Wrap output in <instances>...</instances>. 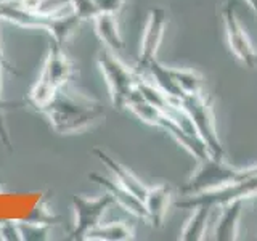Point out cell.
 Returning a JSON list of instances; mask_svg holds the SVG:
<instances>
[{"label": "cell", "instance_id": "cell-18", "mask_svg": "<svg viewBox=\"0 0 257 241\" xmlns=\"http://www.w3.org/2000/svg\"><path fill=\"white\" fill-rule=\"evenodd\" d=\"M93 4L98 8V15L100 13L114 15L120 8V5H122V0H93Z\"/></svg>", "mask_w": 257, "mask_h": 241}, {"label": "cell", "instance_id": "cell-5", "mask_svg": "<svg viewBox=\"0 0 257 241\" xmlns=\"http://www.w3.org/2000/svg\"><path fill=\"white\" fill-rule=\"evenodd\" d=\"M98 63L101 66L103 76L108 82L112 104L117 108L127 106V101L131 98V95L135 92L140 76L137 72L128 71L109 52H101L98 56Z\"/></svg>", "mask_w": 257, "mask_h": 241}, {"label": "cell", "instance_id": "cell-17", "mask_svg": "<svg viewBox=\"0 0 257 241\" xmlns=\"http://www.w3.org/2000/svg\"><path fill=\"white\" fill-rule=\"evenodd\" d=\"M169 72H171L174 82L179 85V88L185 95L203 92V77H201L196 71L169 68Z\"/></svg>", "mask_w": 257, "mask_h": 241}, {"label": "cell", "instance_id": "cell-4", "mask_svg": "<svg viewBox=\"0 0 257 241\" xmlns=\"http://www.w3.org/2000/svg\"><path fill=\"white\" fill-rule=\"evenodd\" d=\"M257 195V174L236 183L225 185V187L201 191L196 195L185 196L183 199L175 201V207L180 209H195L199 204L206 206H225L235 199H246Z\"/></svg>", "mask_w": 257, "mask_h": 241}, {"label": "cell", "instance_id": "cell-21", "mask_svg": "<svg viewBox=\"0 0 257 241\" xmlns=\"http://www.w3.org/2000/svg\"><path fill=\"white\" fill-rule=\"evenodd\" d=\"M254 66H257V53L254 55Z\"/></svg>", "mask_w": 257, "mask_h": 241}, {"label": "cell", "instance_id": "cell-19", "mask_svg": "<svg viewBox=\"0 0 257 241\" xmlns=\"http://www.w3.org/2000/svg\"><path fill=\"white\" fill-rule=\"evenodd\" d=\"M246 2L249 4V7L252 8L254 13H255V16H257V0H246Z\"/></svg>", "mask_w": 257, "mask_h": 241}, {"label": "cell", "instance_id": "cell-6", "mask_svg": "<svg viewBox=\"0 0 257 241\" xmlns=\"http://www.w3.org/2000/svg\"><path fill=\"white\" fill-rule=\"evenodd\" d=\"M222 18L225 24V32H227V40L228 47L233 52V55L244 64L247 68H255L254 66V55L255 52L252 50V45L249 42L244 29L241 28V24L236 18L235 13V4L228 0L222 7Z\"/></svg>", "mask_w": 257, "mask_h": 241}, {"label": "cell", "instance_id": "cell-15", "mask_svg": "<svg viewBox=\"0 0 257 241\" xmlns=\"http://www.w3.org/2000/svg\"><path fill=\"white\" fill-rule=\"evenodd\" d=\"M196 211L190 217V220L185 225V228L182 230L180 239L182 241H199L203 239L204 230H206V222L209 219V214H211V206L206 204H199L195 207Z\"/></svg>", "mask_w": 257, "mask_h": 241}, {"label": "cell", "instance_id": "cell-1", "mask_svg": "<svg viewBox=\"0 0 257 241\" xmlns=\"http://www.w3.org/2000/svg\"><path fill=\"white\" fill-rule=\"evenodd\" d=\"M40 111L50 119L55 131L61 134L84 131L104 117V111L100 103L72 93L69 87L58 88Z\"/></svg>", "mask_w": 257, "mask_h": 241}, {"label": "cell", "instance_id": "cell-2", "mask_svg": "<svg viewBox=\"0 0 257 241\" xmlns=\"http://www.w3.org/2000/svg\"><path fill=\"white\" fill-rule=\"evenodd\" d=\"M255 174H257V166L247 169H238L225 163L223 158L207 156L206 159L199 161V166L195 171V174L187 180V183L180 187V195L190 196L201 191L215 190L225 187V185L249 179V177H252Z\"/></svg>", "mask_w": 257, "mask_h": 241}, {"label": "cell", "instance_id": "cell-3", "mask_svg": "<svg viewBox=\"0 0 257 241\" xmlns=\"http://www.w3.org/2000/svg\"><path fill=\"white\" fill-rule=\"evenodd\" d=\"M180 106L187 112L195 126L198 135L203 139L209 153L214 158H223V147L219 140V135L215 132L214 112L211 104V96H204L203 92L185 95L179 100Z\"/></svg>", "mask_w": 257, "mask_h": 241}, {"label": "cell", "instance_id": "cell-16", "mask_svg": "<svg viewBox=\"0 0 257 241\" xmlns=\"http://www.w3.org/2000/svg\"><path fill=\"white\" fill-rule=\"evenodd\" d=\"M85 238H93V239H111V241H122V239H132L134 238V230L127 227L122 222H112L108 225H96L87 233Z\"/></svg>", "mask_w": 257, "mask_h": 241}, {"label": "cell", "instance_id": "cell-9", "mask_svg": "<svg viewBox=\"0 0 257 241\" xmlns=\"http://www.w3.org/2000/svg\"><path fill=\"white\" fill-rule=\"evenodd\" d=\"M88 177H90L92 180H95L98 185H101V187L106 190V193H109V195L112 196L114 203H117L120 207H124L125 211L132 212L134 215L147 220L148 214H147V207H145V203L140 198H137L134 193H131L127 188H124L120 183L111 182L109 179H106V177H101L98 174H90Z\"/></svg>", "mask_w": 257, "mask_h": 241}, {"label": "cell", "instance_id": "cell-10", "mask_svg": "<svg viewBox=\"0 0 257 241\" xmlns=\"http://www.w3.org/2000/svg\"><path fill=\"white\" fill-rule=\"evenodd\" d=\"M93 153L100 158L101 163L116 175V182L117 183H120L124 188H127L131 193H134L137 198H140L142 201H145V196H147V193H148V187H145V185L139 179H137V177L131 171H128L127 167H124L120 163H117L114 158H111L104 151L95 148Z\"/></svg>", "mask_w": 257, "mask_h": 241}, {"label": "cell", "instance_id": "cell-13", "mask_svg": "<svg viewBox=\"0 0 257 241\" xmlns=\"http://www.w3.org/2000/svg\"><path fill=\"white\" fill-rule=\"evenodd\" d=\"M95 28L96 34L106 44L112 52H119L124 48V42L119 36L117 24L114 21V15L112 13H100L95 16Z\"/></svg>", "mask_w": 257, "mask_h": 241}, {"label": "cell", "instance_id": "cell-7", "mask_svg": "<svg viewBox=\"0 0 257 241\" xmlns=\"http://www.w3.org/2000/svg\"><path fill=\"white\" fill-rule=\"evenodd\" d=\"M112 203H114V199L109 193L96 199H88L80 195L72 198V204L76 209V227L71 233L72 238H85L88 231L95 228L96 225H100L103 212Z\"/></svg>", "mask_w": 257, "mask_h": 241}, {"label": "cell", "instance_id": "cell-12", "mask_svg": "<svg viewBox=\"0 0 257 241\" xmlns=\"http://www.w3.org/2000/svg\"><path fill=\"white\" fill-rule=\"evenodd\" d=\"M244 199H235L223 206V212L215 227V239L217 241H233L236 239L238 233V220L241 215Z\"/></svg>", "mask_w": 257, "mask_h": 241}, {"label": "cell", "instance_id": "cell-14", "mask_svg": "<svg viewBox=\"0 0 257 241\" xmlns=\"http://www.w3.org/2000/svg\"><path fill=\"white\" fill-rule=\"evenodd\" d=\"M147 72H150V74L153 76V79H155L156 85L163 90L167 96H171V98H175V100H180L182 96H185V93L179 88V85H177L174 82V79L171 76V72H169V68L167 66H163L158 60H153L150 63V66L147 69Z\"/></svg>", "mask_w": 257, "mask_h": 241}, {"label": "cell", "instance_id": "cell-8", "mask_svg": "<svg viewBox=\"0 0 257 241\" xmlns=\"http://www.w3.org/2000/svg\"><path fill=\"white\" fill-rule=\"evenodd\" d=\"M166 23H167V16L163 8H153V10H150L148 24H147V29H145L143 44H142V53H140L139 63H137V71H135L139 76L145 74L150 66V63L153 60H156V52L164 36Z\"/></svg>", "mask_w": 257, "mask_h": 241}, {"label": "cell", "instance_id": "cell-20", "mask_svg": "<svg viewBox=\"0 0 257 241\" xmlns=\"http://www.w3.org/2000/svg\"><path fill=\"white\" fill-rule=\"evenodd\" d=\"M5 64V61H4V56H2V53H0V71H2V66ZM0 104H2V101H0Z\"/></svg>", "mask_w": 257, "mask_h": 241}, {"label": "cell", "instance_id": "cell-11", "mask_svg": "<svg viewBox=\"0 0 257 241\" xmlns=\"http://www.w3.org/2000/svg\"><path fill=\"white\" fill-rule=\"evenodd\" d=\"M172 195V187L167 183L158 185L155 188H148L147 196H145V207H147V220L155 228H159L164 222V215L169 206V198Z\"/></svg>", "mask_w": 257, "mask_h": 241}]
</instances>
